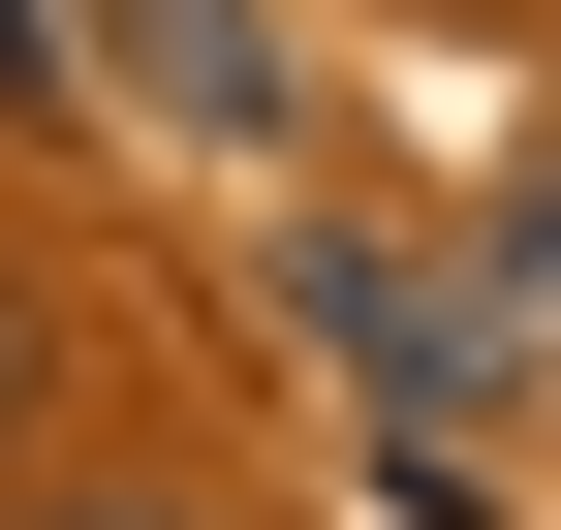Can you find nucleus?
Returning a JSON list of instances; mask_svg holds the SVG:
<instances>
[{"label": "nucleus", "instance_id": "obj_1", "mask_svg": "<svg viewBox=\"0 0 561 530\" xmlns=\"http://www.w3.org/2000/svg\"><path fill=\"white\" fill-rule=\"evenodd\" d=\"M62 32H94L125 94H187L219 157H280V125H312V94H280V0H62Z\"/></svg>", "mask_w": 561, "mask_h": 530}, {"label": "nucleus", "instance_id": "obj_2", "mask_svg": "<svg viewBox=\"0 0 561 530\" xmlns=\"http://www.w3.org/2000/svg\"><path fill=\"white\" fill-rule=\"evenodd\" d=\"M280 281H312V344L375 375V406H468V312L405 281V250H280Z\"/></svg>", "mask_w": 561, "mask_h": 530}, {"label": "nucleus", "instance_id": "obj_3", "mask_svg": "<svg viewBox=\"0 0 561 530\" xmlns=\"http://www.w3.org/2000/svg\"><path fill=\"white\" fill-rule=\"evenodd\" d=\"M0 94H32V125H62V94H94V32H62V0H0Z\"/></svg>", "mask_w": 561, "mask_h": 530}, {"label": "nucleus", "instance_id": "obj_4", "mask_svg": "<svg viewBox=\"0 0 561 530\" xmlns=\"http://www.w3.org/2000/svg\"><path fill=\"white\" fill-rule=\"evenodd\" d=\"M0 530H219V499H0Z\"/></svg>", "mask_w": 561, "mask_h": 530}, {"label": "nucleus", "instance_id": "obj_5", "mask_svg": "<svg viewBox=\"0 0 561 530\" xmlns=\"http://www.w3.org/2000/svg\"><path fill=\"white\" fill-rule=\"evenodd\" d=\"M0 406H32V312H0Z\"/></svg>", "mask_w": 561, "mask_h": 530}]
</instances>
